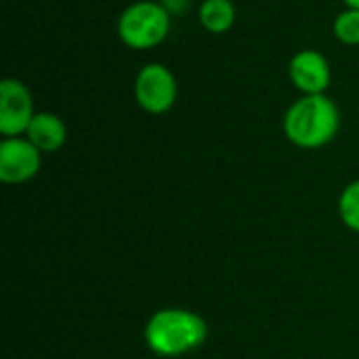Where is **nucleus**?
<instances>
[{
	"label": "nucleus",
	"instance_id": "4",
	"mask_svg": "<svg viewBox=\"0 0 359 359\" xmlns=\"http://www.w3.org/2000/svg\"><path fill=\"white\" fill-rule=\"evenodd\" d=\"M133 90L137 105L151 116H162L170 111L179 95L177 78L164 63L143 65L135 78Z\"/></svg>",
	"mask_w": 359,
	"mask_h": 359
},
{
	"label": "nucleus",
	"instance_id": "3",
	"mask_svg": "<svg viewBox=\"0 0 359 359\" xmlns=\"http://www.w3.org/2000/svg\"><path fill=\"white\" fill-rule=\"evenodd\" d=\"M170 13L154 0H137L118 17V38L133 50H149L162 44L170 32Z\"/></svg>",
	"mask_w": 359,
	"mask_h": 359
},
{
	"label": "nucleus",
	"instance_id": "7",
	"mask_svg": "<svg viewBox=\"0 0 359 359\" xmlns=\"http://www.w3.org/2000/svg\"><path fill=\"white\" fill-rule=\"evenodd\" d=\"M288 74L294 88H299L303 95H324L332 78L328 59L316 48L299 50L290 59Z\"/></svg>",
	"mask_w": 359,
	"mask_h": 359
},
{
	"label": "nucleus",
	"instance_id": "2",
	"mask_svg": "<svg viewBox=\"0 0 359 359\" xmlns=\"http://www.w3.org/2000/svg\"><path fill=\"white\" fill-rule=\"evenodd\" d=\"M286 139L299 149H320L334 141L341 128L337 103L324 95H303L284 114Z\"/></svg>",
	"mask_w": 359,
	"mask_h": 359
},
{
	"label": "nucleus",
	"instance_id": "8",
	"mask_svg": "<svg viewBox=\"0 0 359 359\" xmlns=\"http://www.w3.org/2000/svg\"><path fill=\"white\" fill-rule=\"evenodd\" d=\"M23 137H27L42 154H55L67 141V126L53 111H36Z\"/></svg>",
	"mask_w": 359,
	"mask_h": 359
},
{
	"label": "nucleus",
	"instance_id": "10",
	"mask_svg": "<svg viewBox=\"0 0 359 359\" xmlns=\"http://www.w3.org/2000/svg\"><path fill=\"white\" fill-rule=\"evenodd\" d=\"M337 210H339V219L341 223L353 231L359 233V179L347 183L339 196V202H337Z\"/></svg>",
	"mask_w": 359,
	"mask_h": 359
},
{
	"label": "nucleus",
	"instance_id": "6",
	"mask_svg": "<svg viewBox=\"0 0 359 359\" xmlns=\"http://www.w3.org/2000/svg\"><path fill=\"white\" fill-rule=\"evenodd\" d=\"M34 116V97L29 88L21 80L4 78L0 82V135L23 137Z\"/></svg>",
	"mask_w": 359,
	"mask_h": 359
},
{
	"label": "nucleus",
	"instance_id": "1",
	"mask_svg": "<svg viewBox=\"0 0 359 359\" xmlns=\"http://www.w3.org/2000/svg\"><path fill=\"white\" fill-rule=\"evenodd\" d=\"M208 339L206 320L185 307H162L149 316L143 328L145 347L164 359L194 353Z\"/></svg>",
	"mask_w": 359,
	"mask_h": 359
},
{
	"label": "nucleus",
	"instance_id": "12",
	"mask_svg": "<svg viewBox=\"0 0 359 359\" xmlns=\"http://www.w3.org/2000/svg\"><path fill=\"white\" fill-rule=\"evenodd\" d=\"M170 15H181L189 4H191V0H158Z\"/></svg>",
	"mask_w": 359,
	"mask_h": 359
},
{
	"label": "nucleus",
	"instance_id": "9",
	"mask_svg": "<svg viewBox=\"0 0 359 359\" xmlns=\"http://www.w3.org/2000/svg\"><path fill=\"white\" fill-rule=\"evenodd\" d=\"M236 4L231 0H202L198 19L210 34H225L236 23Z\"/></svg>",
	"mask_w": 359,
	"mask_h": 359
},
{
	"label": "nucleus",
	"instance_id": "11",
	"mask_svg": "<svg viewBox=\"0 0 359 359\" xmlns=\"http://www.w3.org/2000/svg\"><path fill=\"white\" fill-rule=\"evenodd\" d=\"M332 32L337 40H341L343 44H349V46L359 44V8L341 11L332 23Z\"/></svg>",
	"mask_w": 359,
	"mask_h": 359
},
{
	"label": "nucleus",
	"instance_id": "13",
	"mask_svg": "<svg viewBox=\"0 0 359 359\" xmlns=\"http://www.w3.org/2000/svg\"><path fill=\"white\" fill-rule=\"evenodd\" d=\"M347 8H359V0H343Z\"/></svg>",
	"mask_w": 359,
	"mask_h": 359
},
{
	"label": "nucleus",
	"instance_id": "5",
	"mask_svg": "<svg viewBox=\"0 0 359 359\" xmlns=\"http://www.w3.org/2000/svg\"><path fill=\"white\" fill-rule=\"evenodd\" d=\"M42 168V151L27 137H2L0 141V181L23 185Z\"/></svg>",
	"mask_w": 359,
	"mask_h": 359
}]
</instances>
